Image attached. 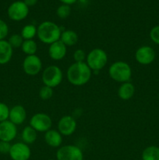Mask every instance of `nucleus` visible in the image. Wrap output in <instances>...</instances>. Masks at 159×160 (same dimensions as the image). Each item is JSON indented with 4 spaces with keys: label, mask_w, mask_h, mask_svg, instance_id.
<instances>
[{
    "label": "nucleus",
    "mask_w": 159,
    "mask_h": 160,
    "mask_svg": "<svg viewBox=\"0 0 159 160\" xmlns=\"http://www.w3.org/2000/svg\"><path fill=\"white\" fill-rule=\"evenodd\" d=\"M79 40L77 34L73 30H65L62 31L60 37V41L65 45L68 46H73L76 45Z\"/></svg>",
    "instance_id": "obj_19"
},
{
    "label": "nucleus",
    "mask_w": 159,
    "mask_h": 160,
    "mask_svg": "<svg viewBox=\"0 0 159 160\" xmlns=\"http://www.w3.org/2000/svg\"><path fill=\"white\" fill-rule=\"evenodd\" d=\"M87 58V55L84 50L83 49H76L73 52V59L75 62H84Z\"/></svg>",
    "instance_id": "obj_28"
},
{
    "label": "nucleus",
    "mask_w": 159,
    "mask_h": 160,
    "mask_svg": "<svg viewBox=\"0 0 159 160\" xmlns=\"http://www.w3.org/2000/svg\"><path fill=\"white\" fill-rule=\"evenodd\" d=\"M9 34V27L4 20L0 19V41L5 40Z\"/></svg>",
    "instance_id": "obj_29"
},
{
    "label": "nucleus",
    "mask_w": 159,
    "mask_h": 160,
    "mask_svg": "<svg viewBox=\"0 0 159 160\" xmlns=\"http://www.w3.org/2000/svg\"><path fill=\"white\" fill-rule=\"evenodd\" d=\"M134 94H135V86L129 81L122 83V84L118 88V95L122 100H124V101L129 100L132 98Z\"/></svg>",
    "instance_id": "obj_18"
},
{
    "label": "nucleus",
    "mask_w": 159,
    "mask_h": 160,
    "mask_svg": "<svg viewBox=\"0 0 159 160\" xmlns=\"http://www.w3.org/2000/svg\"><path fill=\"white\" fill-rule=\"evenodd\" d=\"M37 28L36 26L34 24H27L22 28L20 34L23 40H33L37 35Z\"/></svg>",
    "instance_id": "obj_22"
},
{
    "label": "nucleus",
    "mask_w": 159,
    "mask_h": 160,
    "mask_svg": "<svg viewBox=\"0 0 159 160\" xmlns=\"http://www.w3.org/2000/svg\"><path fill=\"white\" fill-rule=\"evenodd\" d=\"M47 160H55V159H47Z\"/></svg>",
    "instance_id": "obj_34"
},
{
    "label": "nucleus",
    "mask_w": 159,
    "mask_h": 160,
    "mask_svg": "<svg viewBox=\"0 0 159 160\" xmlns=\"http://www.w3.org/2000/svg\"><path fill=\"white\" fill-rule=\"evenodd\" d=\"M26 119V112L25 108L21 105H16L9 110V120L18 126L22 124Z\"/></svg>",
    "instance_id": "obj_15"
},
{
    "label": "nucleus",
    "mask_w": 159,
    "mask_h": 160,
    "mask_svg": "<svg viewBox=\"0 0 159 160\" xmlns=\"http://www.w3.org/2000/svg\"><path fill=\"white\" fill-rule=\"evenodd\" d=\"M8 42L9 45L12 46V48H21L23 42V38H22L21 34H12L10 37L8 39Z\"/></svg>",
    "instance_id": "obj_24"
},
{
    "label": "nucleus",
    "mask_w": 159,
    "mask_h": 160,
    "mask_svg": "<svg viewBox=\"0 0 159 160\" xmlns=\"http://www.w3.org/2000/svg\"><path fill=\"white\" fill-rule=\"evenodd\" d=\"M76 121L72 116H63L58 122V131L62 136H70L76 129Z\"/></svg>",
    "instance_id": "obj_12"
},
{
    "label": "nucleus",
    "mask_w": 159,
    "mask_h": 160,
    "mask_svg": "<svg viewBox=\"0 0 159 160\" xmlns=\"http://www.w3.org/2000/svg\"><path fill=\"white\" fill-rule=\"evenodd\" d=\"M13 48L8 41H0V65H5L10 62L12 57Z\"/></svg>",
    "instance_id": "obj_17"
},
{
    "label": "nucleus",
    "mask_w": 159,
    "mask_h": 160,
    "mask_svg": "<svg viewBox=\"0 0 159 160\" xmlns=\"http://www.w3.org/2000/svg\"><path fill=\"white\" fill-rule=\"evenodd\" d=\"M142 160H159V147L151 145L144 148L142 152Z\"/></svg>",
    "instance_id": "obj_21"
},
{
    "label": "nucleus",
    "mask_w": 159,
    "mask_h": 160,
    "mask_svg": "<svg viewBox=\"0 0 159 160\" xmlns=\"http://www.w3.org/2000/svg\"><path fill=\"white\" fill-rule=\"evenodd\" d=\"M92 70L84 62H74L67 70V79L74 86H83L89 82L92 76Z\"/></svg>",
    "instance_id": "obj_1"
},
{
    "label": "nucleus",
    "mask_w": 159,
    "mask_h": 160,
    "mask_svg": "<svg viewBox=\"0 0 159 160\" xmlns=\"http://www.w3.org/2000/svg\"><path fill=\"white\" fill-rule=\"evenodd\" d=\"M150 38L154 43L159 45V25L154 27L150 31Z\"/></svg>",
    "instance_id": "obj_30"
},
{
    "label": "nucleus",
    "mask_w": 159,
    "mask_h": 160,
    "mask_svg": "<svg viewBox=\"0 0 159 160\" xmlns=\"http://www.w3.org/2000/svg\"><path fill=\"white\" fill-rule=\"evenodd\" d=\"M53 96V88L48 86L44 85L39 90V97L43 101L49 100Z\"/></svg>",
    "instance_id": "obj_25"
},
{
    "label": "nucleus",
    "mask_w": 159,
    "mask_h": 160,
    "mask_svg": "<svg viewBox=\"0 0 159 160\" xmlns=\"http://www.w3.org/2000/svg\"><path fill=\"white\" fill-rule=\"evenodd\" d=\"M45 142L51 148H59L62 143V135L58 130L50 129L45 133Z\"/></svg>",
    "instance_id": "obj_16"
},
{
    "label": "nucleus",
    "mask_w": 159,
    "mask_h": 160,
    "mask_svg": "<svg viewBox=\"0 0 159 160\" xmlns=\"http://www.w3.org/2000/svg\"><path fill=\"white\" fill-rule=\"evenodd\" d=\"M108 75L116 82H127L130 81L132 78V69L126 62L116 61L109 67Z\"/></svg>",
    "instance_id": "obj_3"
},
{
    "label": "nucleus",
    "mask_w": 159,
    "mask_h": 160,
    "mask_svg": "<svg viewBox=\"0 0 159 160\" xmlns=\"http://www.w3.org/2000/svg\"><path fill=\"white\" fill-rule=\"evenodd\" d=\"M62 78L63 74L62 70L58 66L51 65L44 70L41 80L44 85L54 88L62 83Z\"/></svg>",
    "instance_id": "obj_5"
},
{
    "label": "nucleus",
    "mask_w": 159,
    "mask_h": 160,
    "mask_svg": "<svg viewBox=\"0 0 159 160\" xmlns=\"http://www.w3.org/2000/svg\"><path fill=\"white\" fill-rule=\"evenodd\" d=\"M8 17L13 21H21L26 18L29 14V7L23 1H16L9 6Z\"/></svg>",
    "instance_id": "obj_8"
},
{
    "label": "nucleus",
    "mask_w": 159,
    "mask_h": 160,
    "mask_svg": "<svg viewBox=\"0 0 159 160\" xmlns=\"http://www.w3.org/2000/svg\"><path fill=\"white\" fill-rule=\"evenodd\" d=\"M17 135V127L10 120L0 123V141L11 142Z\"/></svg>",
    "instance_id": "obj_13"
},
{
    "label": "nucleus",
    "mask_w": 159,
    "mask_h": 160,
    "mask_svg": "<svg viewBox=\"0 0 159 160\" xmlns=\"http://www.w3.org/2000/svg\"><path fill=\"white\" fill-rule=\"evenodd\" d=\"M71 13V8L68 5H61L56 10V14L60 19H66Z\"/></svg>",
    "instance_id": "obj_26"
},
{
    "label": "nucleus",
    "mask_w": 159,
    "mask_h": 160,
    "mask_svg": "<svg viewBox=\"0 0 159 160\" xmlns=\"http://www.w3.org/2000/svg\"><path fill=\"white\" fill-rule=\"evenodd\" d=\"M85 62L92 72H98L102 70L107 64L108 55L102 48H94L87 55Z\"/></svg>",
    "instance_id": "obj_4"
},
{
    "label": "nucleus",
    "mask_w": 159,
    "mask_h": 160,
    "mask_svg": "<svg viewBox=\"0 0 159 160\" xmlns=\"http://www.w3.org/2000/svg\"><path fill=\"white\" fill-rule=\"evenodd\" d=\"M42 69L41 59L35 55L26 56L23 62V70L29 76H36Z\"/></svg>",
    "instance_id": "obj_9"
},
{
    "label": "nucleus",
    "mask_w": 159,
    "mask_h": 160,
    "mask_svg": "<svg viewBox=\"0 0 159 160\" xmlns=\"http://www.w3.org/2000/svg\"><path fill=\"white\" fill-rule=\"evenodd\" d=\"M10 142L0 141V153L1 154H9L11 148Z\"/></svg>",
    "instance_id": "obj_31"
},
{
    "label": "nucleus",
    "mask_w": 159,
    "mask_h": 160,
    "mask_svg": "<svg viewBox=\"0 0 159 160\" xmlns=\"http://www.w3.org/2000/svg\"><path fill=\"white\" fill-rule=\"evenodd\" d=\"M52 125V120L50 116L44 112H37L33 115L30 120V126L32 127L37 132L49 131Z\"/></svg>",
    "instance_id": "obj_7"
},
{
    "label": "nucleus",
    "mask_w": 159,
    "mask_h": 160,
    "mask_svg": "<svg viewBox=\"0 0 159 160\" xmlns=\"http://www.w3.org/2000/svg\"><path fill=\"white\" fill-rule=\"evenodd\" d=\"M56 160H84V153L76 145H63L56 152Z\"/></svg>",
    "instance_id": "obj_6"
},
{
    "label": "nucleus",
    "mask_w": 159,
    "mask_h": 160,
    "mask_svg": "<svg viewBox=\"0 0 159 160\" xmlns=\"http://www.w3.org/2000/svg\"><path fill=\"white\" fill-rule=\"evenodd\" d=\"M23 2L28 7H31V6H34L37 4V0H24Z\"/></svg>",
    "instance_id": "obj_32"
},
{
    "label": "nucleus",
    "mask_w": 159,
    "mask_h": 160,
    "mask_svg": "<svg viewBox=\"0 0 159 160\" xmlns=\"http://www.w3.org/2000/svg\"><path fill=\"white\" fill-rule=\"evenodd\" d=\"M22 52L26 56L35 55L37 50V45L35 41L33 40H24L21 46Z\"/></svg>",
    "instance_id": "obj_23"
},
{
    "label": "nucleus",
    "mask_w": 159,
    "mask_h": 160,
    "mask_svg": "<svg viewBox=\"0 0 159 160\" xmlns=\"http://www.w3.org/2000/svg\"><path fill=\"white\" fill-rule=\"evenodd\" d=\"M9 109L7 105L4 102H0V123L9 120Z\"/></svg>",
    "instance_id": "obj_27"
},
{
    "label": "nucleus",
    "mask_w": 159,
    "mask_h": 160,
    "mask_svg": "<svg viewBox=\"0 0 159 160\" xmlns=\"http://www.w3.org/2000/svg\"><path fill=\"white\" fill-rule=\"evenodd\" d=\"M67 53V46L64 45L60 40L49 45L48 55L53 60H62L65 58Z\"/></svg>",
    "instance_id": "obj_14"
},
{
    "label": "nucleus",
    "mask_w": 159,
    "mask_h": 160,
    "mask_svg": "<svg viewBox=\"0 0 159 160\" xmlns=\"http://www.w3.org/2000/svg\"><path fill=\"white\" fill-rule=\"evenodd\" d=\"M135 59L141 65H149L155 59V52L151 46L143 45L136 51Z\"/></svg>",
    "instance_id": "obj_11"
},
{
    "label": "nucleus",
    "mask_w": 159,
    "mask_h": 160,
    "mask_svg": "<svg viewBox=\"0 0 159 160\" xmlns=\"http://www.w3.org/2000/svg\"><path fill=\"white\" fill-rule=\"evenodd\" d=\"M9 155L12 160H29L31 156V150L26 144L17 142L11 145Z\"/></svg>",
    "instance_id": "obj_10"
},
{
    "label": "nucleus",
    "mask_w": 159,
    "mask_h": 160,
    "mask_svg": "<svg viewBox=\"0 0 159 160\" xmlns=\"http://www.w3.org/2000/svg\"><path fill=\"white\" fill-rule=\"evenodd\" d=\"M37 138V132L29 125L23 128L21 133V138L23 143L26 145H31L36 142Z\"/></svg>",
    "instance_id": "obj_20"
},
{
    "label": "nucleus",
    "mask_w": 159,
    "mask_h": 160,
    "mask_svg": "<svg viewBox=\"0 0 159 160\" xmlns=\"http://www.w3.org/2000/svg\"><path fill=\"white\" fill-rule=\"evenodd\" d=\"M62 4L64 5H68V6H70V5L74 4L75 2H76L77 0H59Z\"/></svg>",
    "instance_id": "obj_33"
},
{
    "label": "nucleus",
    "mask_w": 159,
    "mask_h": 160,
    "mask_svg": "<svg viewBox=\"0 0 159 160\" xmlns=\"http://www.w3.org/2000/svg\"><path fill=\"white\" fill-rule=\"evenodd\" d=\"M61 34V28L54 22L44 21L37 27V36L44 44L51 45L60 40Z\"/></svg>",
    "instance_id": "obj_2"
}]
</instances>
